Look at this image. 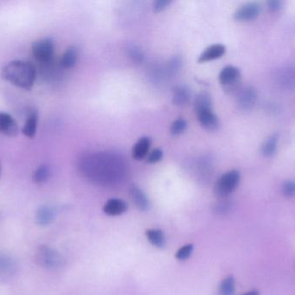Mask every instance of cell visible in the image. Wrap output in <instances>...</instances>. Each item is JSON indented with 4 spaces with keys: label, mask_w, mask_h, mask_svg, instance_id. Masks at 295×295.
<instances>
[{
    "label": "cell",
    "mask_w": 295,
    "mask_h": 295,
    "mask_svg": "<svg viewBox=\"0 0 295 295\" xmlns=\"http://www.w3.org/2000/svg\"><path fill=\"white\" fill-rule=\"evenodd\" d=\"M2 77L19 88L30 90L34 85L36 69L30 62L13 61L2 69Z\"/></svg>",
    "instance_id": "1"
},
{
    "label": "cell",
    "mask_w": 295,
    "mask_h": 295,
    "mask_svg": "<svg viewBox=\"0 0 295 295\" xmlns=\"http://www.w3.org/2000/svg\"><path fill=\"white\" fill-rule=\"evenodd\" d=\"M240 179V173L236 170H231L224 173L215 184V194L218 198H226L237 188Z\"/></svg>",
    "instance_id": "2"
},
{
    "label": "cell",
    "mask_w": 295,
    "mask_h": 295,
    "mask_svg": "<svg viewBox=\"0 0 295 295\" xmlns=\"http://www.w3.org/2000/svg\"><path fill=\"white\" fill-rule=\"evenodd\" d=\"M218 79L223 88L229 94L241 89V71L237 67L233 65L224 67L219 73Z\"/></svg>",
    "instance_id": "3"
},
{
    "label": "cell",
    "mask_w": 295,
    "mask_h": 295,
    "mask_svg": "<svg viewBox=\"0 0 295 295\" xmlns=\"http://www.w3.org/2000/svg\"><path fill=\"white\" fill-rule=\"evenodd\" d=\"M55 45L51 38H43L36 42L32 46V54L35 59L40 63H48L53 57Z\"/></svg>",
    "instance_id": "4"
},
{
    "label": "cell",
    "mask_w": 295,
    "mask_h": 295,
    "mask_svg": "<svg viewBox=\"0 0 295 295\" xmlns=\"http://www.w3.org/2000/svg\"><path fill=\"white\" fill-rule=\"evenodd\" d=\"M261 5L257 2H249L236 10L233 19L239 22H247L256 19L261 13Z\"/></svg>",
    "instance_id": "5"
},
{
    "label": "cell",
    "mask_w": 295,
    "mask_h": 295,
    "mask_svg": "<svg viewBox=\"0 0 295 295\" xmlns=\"http://www.w3.org/2000/svg\"><path fill=\"white\" fill-rule=\"evenodd\" d=\"M37 259L40 265L49 268L58 267L62 261V258L60 256V254L52 248L46 246L39 248Z\"/></svg>",
    "instance_id": "6"
},
{
    "label": "cell",
    "mask_w": 295,
    "mask_h": 295,
    "mask_svg": "<svg viewBox=\"0 0 295 295\" xmlns=\"http://www.w3.org/2000/svg\"><path fill=\"white\" fill-rule=\"evenodd\" d=\"M257 101V94L255 88L251 87L240 89L237 96V106L242 111H249L255 107Z\"/></svg>",
    "instance_id": "7"
},
{
    "label": "cell",
    "mask_w": 295,
    "mask_h": 295,
    "mask_svg": "<svg viewBox=\"0 0 295 295\" xmlns=\"http://www.w3.org/2000/svg\"><path fill=\"white\" fill-rule=\"evenodd\" d=\"M225 52H226V47L224 44H211L199 55L198 63H206V62L218 59L223 57Z\"/></svg>",
    "instance_id": "8"
},
{
    "label": "cell",
    "mask_w": 295,
    "mask_h": 295,
    "mask_svg": "<svg viewBox=\"0 0 295 295\" xmlns=\"http://www.w3.org/2000/svg\"><path fill=\"white\" fill-rule=\"evenodd\" d=\"M199 124L208 131H215L219 126V119L212 109L205 110L197 113Z\"/></svg>",
    "instance_id": "9"
},
{
    "label": "cell",
    "mask_w": 295,
    "mask_h": 295,
    "mask_svg": "<svg viewBox=\"0 0 295 295\" xmlns=\"http://www.w3.org/2000/svg\"><path fill=\"white\" fill-rule=\"evenodd\" d=\"M19 132V126L15 119L8 113H0V132L9 137H16Z\"/></svg>",
    "instance_id": "10"
},
{
    "label": "cell",
    "mask_w": 295,
    "mask_h": 295,
    "mask_svg": "<svg viewBox=\"0 0 295 295\" xmlns=\"http://www.w3.org/2000/svg\"><path fill=\"white\" fill-rule=\"evenodd\" d=\"M130 196L135 206L141 211L149 210V200L147 195L138 186H132L130 189Z\"/></svg>",
    "instance_id": "11"
},
{
    "label": "cell",
    "mask_w": 295,
    "mask_h": 295,
    "mask_svg": "<svg viewBox=\"0 0 295 295\" xmlns=\"http://www.w3.org/2000/svg\"><path fill=\"white\" fill-rule=\"evenodd\" d=\"M151 145V138L149 137L140 138L132 148V158L136 161H142L146 158L149 154V147Z\"/></svg>",
    "instance_id": "12"
},
{
    "label": "cell",
    "mask_w": 295,
    "mask_h": 295,
    "mask_svg": "<svg viewBox=\"0 0 295 295\" xmlns=\"http://www.w3.org/2000/svg\"><path fill=\"white\" fill-rule=\"evenodd\" d=\"M128 210V204L118 198L109 199L104 205V212L109 216H119L126 212Z\"/></svg>",
    "instance_id": "13"
},
{
    "label": "cell",
    "mask_w": 295,
    "mask_h": 295,
    "mask_svg": "<svg viewBox=\"0 0 295 295\" xmlns=\"http://www.w3.org/2000/svg\"><path fill=\"white\" fill-rule=\"evenodd\" d=\"M191 97V93H190L189 88L184 86L180 85L174 88L173 91V103L176 106H184L189 101Z\"/></svg>",
    "instance_id": "14"
},
{
    "label": "cell",
    "mask_w": 295,
    "mask_h": 295,
    "mask_svg": "<svg viewBox=\"0 0 295 295\" xmlns=\"http://www.w3.org/2000/svg\"><path fill=\"white\" fill-rule=\"evenodd\" d=\"M279 133H273L267 138V140L261 144V153L264 157H272L276 153L279 142Z\"/></svg>",
    "instance_id": "15"
},
{
    "label": "cell",
    "mask_w": 295,
    "mask_h": 295,
    "mask_svg": "<svg viewBox=\"0 0 295 295\" xmlns=\"http://www.w3.org/2000/svg\"><path fill=\"white\" fill-rule=\"evenodd\" d=\"M146 236L149 242L156 248H162L166 245V236L162 229H148Z\"/></svg>",
    "instance_id": "16"
},
{
    "label": "cell",
    "mask_w": 295,
    "mask_h": 295,
    "mask_svg": "<svg viewBox=\"0 0 295 295\" xmlns=\"http://www.w3.org/2000/svg\"><path fill=\"white\" fill-rule=\"evenodd\" d=\"M56 217V211L53 207L51 206H42L38 210L37 214V220H38V224L40 225H48L50 224L54 218Z\"/></svg>",
    "instance_id": "17"
},
{
    "label": "cell",
    "mask_w": 295,
    "mask_h": 295,
    "mask_svg": "<svg viewBox=\"0 0 295 295\" xmlns=\"http://www.w3.org/2000/svg\"><path fill=\"white\" fill-rule=\"evenodd\" d=\"M38 112H33L29 116L26 122H25V126L23 127V133L28 138H34L36 132H37V129H38Z\"/></svg>",
    "instance_id": "18"
},
{
    "label": "cell",
    "mask_w": 295,
    "mask_h": 295,
    "mask_svg": "<svg viewBox=\"0 0 295 295\" xmlns=\"http://www.w3.org/2000/svg\"><path fill=\"white\" fill-rule=\"evenodd\" d=\"M209 109H212L211 95L205 92L200 93L196 97L195 101H194V110L196 113Z\"/></svg>",
    "instance_id": "19"
},
{
    "label": "cell",
    "mask_w": 295,
    "mask_h": 295,
    "mask_svg": "<svg viewBox=\"0 0 295 295\" xmlns=\"http://www.w3.org/2000/svg\"><path fill=\"white\" fill-rule=\"evenodd\" d=\"M78 57H79V53H78L77 49L75 46H71L63 54L61 63L66 69H70L75 66L77 63Z\"/></svg>",
    "instance_id": "20"
},
{
    "label": "cell",
    "mask_w": 295,
    "mask_h": 295,
    "mask_svg": "<svg viewBox=\"0 0 295 295\" xmlns=\"http://www.w3.org/2000/svg\"><path fill=\"white\" fill-rule=\"evenodd\" d=\"M235 292V279L231 275L222 280L219 286V295H233Z\"/></svg>",
    "instance_id": "21"
},
{
    "label": "cell",
    "mask_w": 295,
    "mask_h": 295,
    "mask_svg": "<svg viewBox=\"0 0 295 295\" xmlns=\"http://www.w3.org/2000/svg\"><path fill=\"white\" fill-rule=\"evenodd\" d=\"M50 169L48 166H41L33 174V181L37 184L46 182L50 179Z\"/></svg>",
    "instance_id": "22"
},
{
    "label": "cell",
    "mask_w": 295,
    "mask_h": 295,
    "mask_svg": "<svg viewBox=\"0 0 295 295\" xmlns=\"http://www.w3.org/2000/svg\"><path fill=\"white\" fill-rule=\"evenodd\" d=\"M186 128H187V122H186V119L183 118H178L171 124V134L174 135V136L182 134L186 131Z\"/></svg>",
    "instance_id": "23"
},
{
    "label": "cell",
    "mask_w": 295,
    "mask_h": 295,
    "mask_svg": "<svg viewBox=\"0 0 295 295\" xmlns=\"http://www.w3.org/2000/svg\"><path fill=\"white\" fill-rule=\"evenodd\" d=\"M193 251V244H186L178 250L177 253L175 254V257L177 258L180 261H185L186 259L191 256V254Z\"/></svg>",
    "instance_id": "24"
},
{
    "label": "cell",
    "mask_w": 295,
    "mask_h": 295,
    "mask_svg": "<svg viewBox=\"0 0 295 295\" xmlns=\"http://www.w3.org/2000/svg\"><path fill=\"white\" fill-rule=\"evenodd\" d=\"M281 192L284 196L287 198H292L295 196V181L288 180L283 184L281 186Z\"/></svg>",
    "instance_id": "25"
},
{
    "label": "cell",
    "mask_w": 295,
    "mask_h": 295,
    "mask_svg": "<svg viewBox=\"0 0 295 295\" xmlns=\"http://www.w3.org/2000/svg\"><path fill=\"white\" fill-rule=\"evenodd\" d=\"M163 158V152L159 148L154 149L150 154L147 156V161L150 164L158 163Z\"/></svg>",
    "instance_id": "26"
},
{
    "label": "cell",
    "mask_w": 295,
    "mask_h": 295,
    "mask_svg": "<svg viewBox=\"0 0 295 295\" xmlns=\"http://www.w3.org/2000/svg\"><path fill=\"white\" fill-rule=\"evenodd\" d=\"M129 54H130V57L132 58L134 62L136 63H142L143 60V54L142 51H140L138 48L136 46H131V48H129Z\"/></svg>",
    "instance_id": "27"
},
{
    "label": "cell",
    "mask_w": 295,
    "mask_h": 295,
    "mask_svg": "<svg viewBox=\"0 0 295 295\" xmlns=\"http://www.w3.org/2000/svg\"><path fill=\"white\" fill-rule=\"evenodd\" d=\"M172 3V0H157L153 4V9L155 13H161L164 11L169 5Z\"/></svg>",
    "instance_id": "28"
},
{
    "label": "cell",
    "mask_w": 295,
    "mask_h": 295,
    "mask_svg": "<svg viewBox=\"0 0 295 295\" xmlns=\"http://www.w3.org/2000/svg\"><path fill=\"white\" fill-rule=\"evenodd\" d=\"M267 9L270 10L271 12L276 13L281 10L283 7V3L279 0H270L267 2Z\"/></svg>",
    "instance_id": "29"
},
{
    "label": "cell",
    "mask_w": 295,
    "mask_h": 295,
    "mask_svg": "<svg viewBox=\"0 0 295 295\" xmlns=\"http://www.w3.org/2000/svg\"><path fill=\"white\" fill-rule=\"evenodd\" d=\"M180 66H181V59H180V57H174L170 63H169V69H169V71L174 72L176 70H179Z\"/></svg>",
    "instance_id": "30"
},
{
    "label": "cell",
    "mask_w": 295,
    "mask_h": 295,
    "mask_svg": "<svg viewBox=\"0 0 295 295\" xmlns=\"http://www.w3.org/2000/svg\"><path fill=\"white\" fill-rule=\"evenodd\" d=\"M242 295H260L257 291H250V292H246L244 294Z\"/></svg>",
    "instance_id": "31"
}]
</instances>
